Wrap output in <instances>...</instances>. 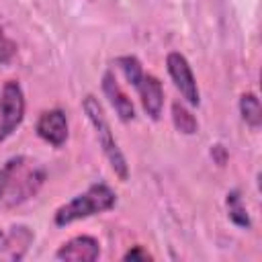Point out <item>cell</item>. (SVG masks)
<instances>
[{
	"instance_id": "cell-1",
	"label": "cell",
	"mask_w": 262,
	"mask_h": 262,
	"mask_svg": "<svg viewBox=\"0 0 262 262\" xmlns=\"http://www.w3.org/2000/svg\"><path fill=\"white\" fill-rule=\"evenodd\" d=\"M47 170L29 156H14L0 166V209H14L45 184Z\"/></svg>"
},
{
	"instance_id": "cell-2",
	"label": "cell",
	"mask_w": 262,
	"mask_h": 262,
	"mask_svg": "<svg viewBox=\"0 0 262 262\" xmlns=\"http://www.w3.org/2000/svg\"><path fill=\"white\" fill-rule=\"evenodd\" d=\"M115 203H117L115 190L104 182H94L82 194H76L72 201L63 203L55 211L53 221H55V225L63 227V225H70L74 221H80V219L111 211L115 207Z\"/></svg>"
},
{
	"instance_id": "cell-3",
	"label": "cell",
	"mask_w": 262,
	"mask_h": 262,
	"mask_svg": "<svg viewBox=\"0 0 262 262\" xmlns=\"http://www.w3.org/2000/svg\"><path fill=\"white\" fill-rule=\"evenodd\" d=\"M117 66L121 68V72L125 74L127 82L133 84V88L137 90L143 111L156 121L162 115V106H164V88L160 84V80L156 76H149L143 72L141 63L137 57L133 55H123L117 57Z\"/></svg>"
},
{
	"instance_id": "cell-4",
	"label": "cell",
	"mask_w": 262,
	"mask_h": 262,
	"mask_svg": "<svg viewBox=\"0 0 262 262\" xmlns=\"http://www.w3.org/2000/svg\"><path fill=\"white\" fill-rule=\"evenodd\" d=\"M82 106H84V113H86L88 121H90L92 127H94L96 139H98V143H100V147H102V151H104V156H106V160H108L113 172H115L121 180H127V176H129L127 160H125L123 151L119 149V145H117V141H115V135H113V131H111V125H108V121H106V117H104V111H102L100 102H98L94 96H86L84 102H82Z\"/></svg>"
},
{
	"instance_id": "cell-5",
	"label": "cell",
	"mask_w": 262,
	"mask_h": 262,
	"mask_svg": "<svg viewBox=\"0 0 262 262\" xmlns=\"http://www.w3.org/2000/svg\"><path fill=\"white\" fill-rule=\"evenodd\" d=\"M25 119V94L16 80L4 82L0 90V141H6Z\"/></svg>"
},
{
	"instance_id": "cell-6",
	"label": "cell",
	"mask_w": 262,
	"mask_h": 262,
	"mask_svg": "<svg viewBox=\"0 0 262 262\" xmlns=\"http://www.w3.org/2000/svg\"><path fill=\"white\" fill-rule=\"evenodd\" d=\"M35 242V231L29 225L16 223L0 229V260L18 262L27 256Z\"/></svg>"
},
{
	"instance_id": "cell-7",
	"label": "cell",
	"mask_w": 262,
	"mask_h": 262,
	"mask_svg": "<svg viewBox=\"0 0 262 262\" xmlns=\"http://www.w3.org/2000/svg\"><path fill=\"white\" fill-rule=\"evenodd\" d=\"M166 68H168V74H170L174 86L180 90L182 98L188 104L196 106L199 100H201L199 98V88H196V80H194V74H192L186 57L182 53H178V51H172L166 57Z\"/></svg>"
},
{
	"instance_id": "cell-8",
	"label": "cell",
	"mask_w": 262,
	"mask_h": 262,
	"mask_svg": "<svg viewBox=\"0 0 262 262\" xmlns=\"http://www.w3.org/2000/svg\"><path fill=\"white\" fill-rule=\"evenodd\" d=\"M100 256V244L92 235H76L59 246L55 252L57 260H70V262H92Z\"/></svg>"
},
{
	"instance_id": "cell-9",
	"label": "cell",
	"mask_w": 262,
	"mask_h": 262,
	"mask_svg": "<svg viewBox=\"0 0 262 262\" xmlns=\"http://www.w3.org/2000/svg\"><path fill=\"white\" fill-rule=\"evenodd\" d=\"M37 135L51 143L53 147H61L68 139V119L61 108L45 111L37 121Z\"/></svg>"
},
{
	"instance_id": "cell-10",
	"label": "cell",
	"mask_w": 262,
	"mask_h": 262,
	"mask_svg": "<svg viewBox=\"0 0 262 262\" xmlns=\"http://www.w3.org/2000/svg\"><path fill=\"white\" fill-rule=\"evenodd\" d=\"M102 90L104 94L108 96L113 108L117 111L119 119L121 121H131L135 117V108H133V102L129 100V96L121 90V86L117 84V78L113 76V72H104L102 76Z\"/></svg>"
},
{
	"instance_id": "cell-11",
	"label": "cell",
	"mask_w": 262,
	"mask_h": 262,
	"mask_svg": "<svg viewBox=\"0 0 262 262\" xmlns=\"http://www.w3.org/2000/svg\"><path fill=\"white\" fill-rule=\"evenodd\" d=\"M239 113H242V119L252 129H258L260 127V123H262V111H260V100H258L256 94H252V92L242 94V98H239Z\"/></svg>"
},
{
	"instance_id": "cell-12",
	"label": "cell",
	"mask_w": 262,
	"mask_h": 262,
	"mask_svg": "<svg viewBox=\"0 0 262 262\" xmlns=\"http://www.w3.org/2000/svg\"><path fill=\"white\" fill-rule=\"evenodd\" d=\"M172 121H174V127L180 133H186V135H192L199 129V123H196L194 115H190V111H186L180 102L172 104Z\"/></svg>"
},
{
	"instance_id": "cell-13",
	"label": "cell",
	"mask_w": 262,
	"mask_h": 262,
	"mask_svg": "<svg viewBox=\"0 0 262 262\" xmlns=\"http://www.w3.org/2000/svg\"><path fill=\"white\" fill-rule=\"evenodd\" d=\"M227 211H229V219L237 225V227H250V217H248V211L242 203V196L237 190H231L227 194Z\"/></svg>"
},
{
	"instance_id": "cell-14",
	"label": "cell",
	"mask_w": 262,
	"mask_h": 262,
	"mask_svg": "<svg viewBox=\"0 0 262 262\" xmlns=\"http://www.w3.org/2000/svg\"><path fill=\"white\" fill-rule=\"evenodd\" d=\"M123 258H125V260H149L151 256H149L141 246H135V248H133V250H129Z\"/></svg>"
}]
</instances>
